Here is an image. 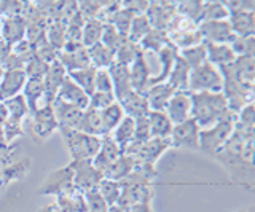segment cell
Here are the masks:
<instances>
[{"instance_id": "1", "label": "cell", "mask_w": 255, "mask_h": 212, "mask_svg": "<svg viewBox=\"0 0 255 212\" xmlns=\"http://www.w3.org/2000/svg\"><path fill=\"white\" fill-rule=\"evenodd\" d=\"M191 94V118L201 129L214 126L220 120L235 115L230 112L228 101L223 93H190Z\"/></svg>"}, {"instance_id": "2", "label": "cell", "mask_w": 255, "mask_h": 212, "mask_svg": "<svg viewBox=\"0 0 255 212\" xmlns=\"http://www.w3.org/2000/svg\"><path fill=\"white\" fill-rule=\"evenodd\" d=\"M59 131L64 137V142H66L69 148L72 161H83V160L93 161L94 156L98 155L101 148V137L88 136L85 132L77 129L59 128Z\"/></svg>"}, {"instance_id": "3", "label": "cell", "mask_w": 255, "mask_h": 212, "mask_svg": "<svg viewBox=\"0 0 255 212\" xmlns=\"http://www.w3.org/2000/svg\"><path fill=\"white\" fill-rule=\"evenodd\" d=\"M223 77L219 67L211 62H204L203 66L191 69L188 78V93H222Z\"/></svg>"}, {"instance_id": "4", "label": "cell", "mask_w": 255, "mask_h": 212, "mask_svg": "<svg viewBox=\"0 0 255 212\" xmlns=\"http://www.w3.org/2000/svg\"><path fill=\"white\" fill-rule=\"evenodd\" d=\"M235 120L236 115H231L225 120H220L214 126L201 129L199 132V148L211 155H215L222 147L228 142V139L235 132Z\"/></svg>"}, {"instance_id": "5", "label": "cell", "mask_w": 255, "mask_h": 212, "mask_svg": "<svg viewBox=\"0 0 255 212\" xmlns=\"http://www.w3.org/2000/svg\"><path fill=\"white\" fill-rule=\"evenodd\" d=\"M69 166L72 168V172H74V185L82 193L96 190L99 187L101 180L104 179V174L93 166L90 160L72 161Z\"/></svg>"}, {"instance_id": "6", "label": "cell", "mask_w": 255, "mask_h": 212, "mask_svg": "<svg viewBox=\"0 0 255 212\" xmlns=\"http://www.w3.org/2000/svg\"><path fill=\"white\" fill-rule=\"evenodd\" d=\"M74 190H77L74 185V172L72 168L67 166L64 169L54 171L53 174L48 176V179L43 182V187L40 188L38 193L40 195H69Z\"/></svg>"}, {"instance_id": "7", "label": "cell", "mask_w": 255, "mask_h": 212, "mask_svg": "<svg viewBox=\"0 0 255 212\" xmlns=\"http://www.w3.org/2000/svg\"><path fill=\"white\" fill-rule=\"evenodd\" d=\"M199 132L201 128L198 126L193 118H190L183 123L174 124L171 132V147H185L198 150L199 148Z\"/></svg>"}, {"instance_id": "8", "label": "cell", "mask_w": 255, "mask_h": 212, "mask_svg": "<svg viewBox=\"0 0 255 212\" xmlns=\"http://www.w3.org/2000/svg\"><path fill=\"white\" fill-rule=\"evenodd\" d=\"M58 62L67 74L80 69L93 67L90 56H88V50L83 45H64L58 54Z\"/></svg>"}, {"instance_id": "9", "label": "cell", "mask_w": 255, "mask_h": 212, "mask_svg": "<svg viewBox=\"0 0 255 212\" xmlns=\"http://www.w3.org/2000/svg\"><path fill=\"white\" fill-rule=\"evenodd\" d=\"M199 34L204 43H227L230 45L233 40V30L230 27L228 19L220 21H204L198 24Z\"/></svg>"}, {"instance_id": "10", "label": "cell", "mask_w": 255, "mask_h": 212, "mask_svg": "<svg viewBox=\"0 0 255 212\" xmlns=\"http://www.w3.org/2000/svg\"><path fill=\"white\" fill-rule=\"evenodd\" d=\"M32 115V134L37 140H43L51 136L56 129H59L58 121L53 112V106H43L37 108Z\"/></svg>"}, {"instance_id": "11", "label": "cell", "mask_w": 255, "mask_h": 212, "mask_svg": "<svg viewBox=\"0 0 255 212\" xmlns=\"http://www.w3.org/2000/svg\"><path fill=\"white\" fill-rule=\"evenodd\" d=\"M164 113L172 124H179L191 118V94L188 91H175L167 102Z\"/></svg>"}, {"instance_id": "12", "label": "cell", "mask_w": 255, "mask_h": 212, "mask_svg": "<svg viewBox=\"0 0 255 212\" xmlns=\"http://www.w3.org/2000/svg\"><path fill=\"white\" fill-rule=\"evenodd\" d=\"M175 14H177L175 2H150L145 16L153 29L166 30Z\"/></svg>"}, {"instance_id": "13", "label": "cell", "mask_w": 255, "mask_h": 212, "mask_svg": "<svg viewBox=\"0 0 255 212\" xmlns=\"http://www.w3.org/2000/svg\"><path fill=\"white\" fill-rule=\"evenodd\" d=\"M51 106H53V112H54L56 121H58L59 128L78 131L85 110H80L78 107L70 106L67 102L59 101V99H54Z\"/></svg>"}, {"instance_id": "14", "label": "cell", "mask_w": 255, "mask_h": 212, "mask_svg": "<svg viewBox=\"0 0 255 212\" xmlns=\"http://www.w3.org/2000/svg\"><path fill=\"white\" fill-rule=\"evenodd\" d=\"M27 77L24 70H3L0 77V102H5L22 93Z\"/></svg>"}, {"instance_id": "15", "label": "cell", "mask_w": 255, "mask_h": 212, "mask_svg": "<svg viewBox=\"0 0 255 212\" xmlns=\"http://www.w3.org/2000/svg\"><path fill=\"white\" fill-rule=\"evenodd\" d=\"M129 78H131V88L137 93H145L148 88V82L151 78V69L147 59V53L140 51V54L134 59L129 66Z\"/></svg>"}, {"instance_id": "16", "label": "cell", "mask_w": 255, "mask_h": 212, "mask_svg": "<svg viewBox=\"0 0 255 212\" xmlns=\"http://www.w3.org/2000/svg\"><path fill=\"white\" fill-rule=\"evenodd\" d=\"M56 99L67 102L70 106H75L80 110H86L88 104H90V96H88L80 86H77L72 82L69 75H66V78L62 80L58 90V94H56Z\"/></svg>"}, {"instance_id": "17", "label": "cell", "mask_w": 255, "mask_h": 212, "mask_svg": "<svg viewBox=\"0 0 255 212\" xmlns=\"http://www.w3.org/2000/svg\"><path fill=\"white\" fill-rule=\"evenodd\" d=\"M117 102L120 104V107L123 108L125 115L129 116V118H132V120L140 118V116H145L150 112L145 94L137 93V91H134V90L128 91L125 96L117 99Z\"/></svg>"}, {"instance_id": "18", "label": "cell", "mask_w": 255, "mask_h": 212, "mask_svg": "<svg viewBox=\"0 0 255 212\" xmlns=\"http://www.w3.org/2000/svg\"><path fill=\"white\" fill-rule=\"evenodd\" d=\"M120 155H123L122 148L118 147V144L109 134V136L101 137V148H99L98 155L94 156L91 163H93V166L96 169H99L104 174V171H106Z\"/></svg>"}, {"instance_id": "19", "label": "cell", "mask_w": 255, "mask_h": 212, "mask_svg": "<svg viewBox=\"0 0 255 212\" xmlns=\"http://www.w3.org/2000/svg\"><path fill=\"white\" fill-rule=\"evenodd\" d=\"M175 93V90L172 86L163 82V83H156V85H151L147 88V91L143 93L147 98L148 102V108L153 112H164V108L167 106V102L172 98V94Z\"/></svg>"}, {"instance_id": "20", "label": "cell", "mask_w": 255, "mask_h": 212, "mask_svg": "<svg viewBox=\"0 0 255 212\" xmlns=\"http://www.w3.org/2000/svg\"><path fill=\"white\" fill-rule=\"evenodd\" d=\"M0 38L8 45L13 46L26 38V19L21 16L5 18L2 19L0 27Z\"/></svg>"}, {"instance_id": "21", "label": "cell", "mask_w": 255, "mask_h": 212, "mask_svg": "<svg viewBox=\"0 0 255 212\" xmlns=\"http://www.w3.org/2000/svg\"><path fill=\"white\" fill-rule=\"evenodd\" d=\"M228 22L233 34L238 37L255 35V11H230Z\"/></svg>"}, {"instance_id": "22", "label": "cell", "mask_w": 255, "mask_h": 212, "mask_svg": "<svg viewBox=\"0 0 255 212\" xmlns=\"http://www.w3.org/2000/svg\"><path fill=\"white\" fill-rule=\"evenodd\" d=\"M67 72L64 70V67L59 64L58 61L51 62L46 69V74L43 77V85H45V99L48 104H53V101L56 99V94L62 83V80L66 78Z\"/></svg>"}, {"instance_id": "23", "label": "cell", "mask_w": 255, "mask_h": 212, "mask_svg": "<svg viewBox=\"0 0 255 212\" xmlns=\"http://www.w3.org/2000/svg\"><path fill=\"white\" fill-rule=\"evenodd\" d=\"M206 58L215 67H225L236 61V54L227 43H206Z\"/></svg>"}, {"instance_id": "24", "label": "cell", "mask_w": 255, "mask_h": 212, "mask_svg": "<svg viewBox=\"0 0 255 212\" xmlns=\"http://www.w3.org/2000/svg\"><path fill=\"white\" fill-rule=\"evenodd\" d=\"M179 56V50L175 48L174 45H166L164 48L158 53V61H159V72L158 75L151 77L150 82H148V86L151 85H156V83H163L167 80V77H169V72L174 66L175 59Z\"/></svg>"}, {"instance_id": "25", "label": "cell", "mask_w": 255, "mask_h": 212, "mask_svg": "<svg viewBox=\"0 0 255 212\" xmlns=\"http://www.w3.org/2000/svg\"><path fill=\"white\" fill-rule=\"evenodd\" d=\"M109 74L112 78V85H114V96L115 99H120L128 91H131V78H129V66L117 64L114 62L109 67Z\"/></svg>"}, {"instance_id": "26", "label": "cell", "mask_w": 255, "mask_h": 212, "mask_svg": "<svg viewBox=\"0 0 255 212\" xmlns=\"http://www.w3.org/2000/svg\"><path fill=\"white\" fill-rule=\"evenodd\" d=\"M135 168V160L132 156L128 155H120L118 158L110 164V166L104 171V179L115 180V182H122L128 176L131 174Z\"/></svg>"}, {"instance_id": "27", "label": "cell", "mask_w": 255, "mask_h": 212, "mask_svg": "<svg viewBox=\"0 0 255 212\" xmlns=\"http://www.w3.org/2000/svg\"><path fill=\"white\" fill-rule=\"evenodd\" d=\"M190 72H191V69L187 66V62L180 56H177L166 82L169 83L175 91H188Z\"/></svg>"}, {"instance_id": "28", "label": "cell", "mask_w": 255, "mask_h": 212, "mask_svg": "<svg viewBox=\"0 0 255 212\" xmlns=\"http://www.w3.org/2000/svg\"><path fill=\"white\" fill-rule=\"evenodd\" d=\"M148 123H150V134L151 137L156 139H169L171 132H172V126L171 120L167 118V115L164 112H148Z\"/></svg>"}, {"instance_id": "29", "label": "cell", "mask_w": 255, "mask_h": 212, "mask_svg": "<svg viewBox=\"0 0 255 212\" xmlns=\"http://www.w3.org/2000/svg\"><path fill=\"white\" fill-rule=\"evenodd\" d=\"M169 37H167L166 30L151 29L150 32L142 38L139 46L143 53H159L166 45H169Z\"/></svg>"}, {"instance_id": "30", "label": "cell", "mask_w": 255, "mask_h": 212, "mask_svg": "<svg viewBox=\"0 0 255 212\" xmlns=\"http://www.w3.org/2000/svg\"><path fill=\"white\" fill-rule=\"evenodd\" d=\"M88 50V56H90L91 66L94 69H109L115 62V54L109 48H106L101 42L90 46Z\"/></svg>"}, {"instance_id": "31", "label": "cell", "mask_w": 255, "mask_h": 212, "mask_svg": "<svg viewBox=\"0 0 255 212\" xmlns=\"http://www.w3.org/2000/svg\"><path fill=\"white\" fill-rule=\"evenodd\" d=\"M110 136L123 152L134 140V120L125 115V118L118 123V126L110 132Z\"/></svg>"}, {"instance_id": "32", "label": "cell", "mask_w": 255, "mask_h": 212, "mask_svg": "<svg viewBox=\"0 0 255 212\" xmlns=\"http://www.w3.org/2000/svg\"><path fill=\"white\" fill-rule=\"evenodd\" d=\"M101 118H102V137H104L109 136L118 126V123L125 118V112L120 107L118 102H115V104H112L106 110L101 112Z\"/></svg>"}, {"instance_id": "33", "label": "cell", "mask_w": 255, "mask_h": 212, "mask_svg": "<svg viewBox=\"0 0 255 212\" xmlns=\"http://www.w3.org/2000/svg\"><path fill=\"white\" fill-rule=\"evenodd\" d=\"M78 131L85 132L88 136H96V137H102V118H101V112L93 110V108H86L83 112V118L80 123Z\"/></svg>"}, {"instance_id": "34", "label": "cell", "mask_w": 255, "mask_h": 212, "mask_svg": "<svg viewBox=\"0 0 255 212\" xmlns=\"http://www.w3.org/2000/svg\"><path fill=\"white\" fill-rule=\"evenodd\" d=\"M45 35H46L48 43L54 46L58 51H61L64 43H66V22H62L61 19L48 21Z\"/></svg>"}, {"instance_id": "35", "label": "cell", "mask_w": 255, "mask_h": 212, "mask_svg": "<svg viewBox=\"0 0 255 212\" xmlns=\"http://www.w3.org/2000/svg\"><path fill=\"white\" fill-rule=\"evenodd\" d=\"M6 108V115H8V120H13V121H19L22 123L26 115H29V107H27V102L24 99L22 94H18L11 99H8L5 102H2Z\"/></svg>"}, {"instance_id": "36", "label": "cell", "mask_w": 255, "mask_h": 212, "mask_svg": "<svg viewBox=\"0 0 255 212\" xmlns=\"http://www.w3.org/2000/svg\"><path fill=\"white\" fill-rule=\"evenodd\" d=\"M179 56L187 62V66L190 69H196L199 66H203L207 61L206 58V43L201 42L198 45L188 46V48L179 50Z\"/></svg>"}, {"instance_id": "37", "label": "cell", "mask_w": 255, "mask_h": 212, "mask_svg": "<svg viewBox=\"0 0 255 212\" xmlns=\"http://www.w3.org/2000/svg\"><path fill=\"white\" fill-rule=\"evenodd\" d=\"M96 70L94 67H86V69H80L75 72L67 74L70 77V80L74 82L77 86H80L88 96H91L94 93V78H96Z\"/></svg>"}, {"instance_id": "38", "label": "cell", "mask_w": 255, "mask_h": 212, "mask_svg": "<svg viewBox=\"0 0 255 212\" xmlns=\"http://www.w3.org/2000/svg\"><path fill=\"white\" fill-rule=\"evenodd\" d=\"M29 166H30L29 158L11 163L10 166H6L5 169L0 171V185H6V184H10L11 180H18L22 176H26Z\"/></svg>"}, {"instance_id": "39", "label": "cell", "mask_w": 255, "mask_h": 212, "mask_svg": "<svg viewBox=\"0 0 255 212\" xmlns=\"http://www.w3.org/2000/svg\"><path fill=\"white\" fill-rule=\"evenodd\" d=\"M140 46L137 43L131 42L129 38H125L122 45L118 46V50L115 51V62L117 64H125L131 66L134 59L140 54Z\"/></svg>"}, {"instance_id": "40", "label": "cell", "mask_w": 255, "mask_h": 212, "mask_svg": "<svg viewBox=\"0 0 255 212\" xmlns=\"http://www.w3.org/2000/svg\"><path fill=\"white\" fill-rule=\"evenodd\" d=\"M104 30V22L99 19H88L83 24V35H82V43L85 48L96 45L101 42Z\"/></svg>"}, {"instance_id": "41", "label": "cell", "mask_w": 255, "mask_h": 212, "mask_svg": "<svg viewBox=\"0 0 255 212\" xmlns=\"http://www.w3.org/2000/svg\"><path fill=\"white\" fill-rule=\"evenodd\" d=\"M96 190L99 192L104 201L109 204V208H114V206H117L120 195H122V185H120V182H115V180L102 179L99 187L96 188Z\"/></svg>"}, {"instance_id": "42", "label": "cell", "mask_w": 255, "mask_h": 212, "mask_svg": "<svg viewBox=\"0 0 255 212\" xmlns=\"http://www.w3.org/2000/svg\"><path fill=\"white\" fill-rule=\"evenodd\" d=\"M153 29L150 24L148 18L145 14H139V16H134L132 22H131V27H129V34H128V38L134 43H140V40L145 37L150 30Z\"/></svg>"}, {"instance_id": "43", "label": "cell", "mask_w": 255, "mask_h": 212, "mask_svg": "<svg viewBox=\"0 0 255 212\" xmlns=\"http://www.w3.org/2000/svg\"><path fill=\"white\" fill-rule=\"evenodd\" d=\"M230 46H231V50L235 51L236 58H243V56L255 58V35H252V37L235 35Z\"/></svg>"}, {"instance_id": "44", "label": "cell", "mask_w": 255, "mask_h": 212, "mask_svg": "<svg viewBox=\"0 0 255 212\" xmlns=\"http://www.w3.org/2000/svg\"><path fill=\"white\" fill-rule=\"evenodd\" d=\"M29 2H19V0H0V19L21 16L24 18Z\"/></svg>"}, {"instance_id": "45", "label": "cell", "mask_w": 255, "mask_h": 212, "mask_svg": "<svg viewBox=\"0 0 255 212\" xmlns=\"http://www.w3.org/2000/svg\"><path fill=\"white\" fill-rule=\"evenodd\" d=\"M220 19H228V10L225 8L223 2H204L201 22L220 21ZM201 22H199V24H201Z\"/></svg>"}, {"instance_id": "46", "label": "cell", "mask_w": 255, "mask_h": 212, "mask_svg": "<svg viewBox=\"0 0 255 212\" xmlns=\"http://www.w3.org/2000/svg\"><path fill=\"white\" fill-rule=\"evenodd\" d=\"M134 19V14L131 11L125 10L123 6L120 8V11L115 14L114 18H112V21L109 22V24H112L117 32L122 35V37H128V34H129V27H131V22Z\"/></svg>"}, {"instance_id": "47", "label": "cell", "mask_w": 255, "mask_h": 212, "mask_svg": "<svg viewBox=\"0 0 255 212\" xmlns=\"http://www.w3.org/2000/svg\"><path fill=\"white\" fill-rule=\"evenodd\" d=\"M125 38H128V37H122V35H120L117 32V29L112 26V24H104L101 43L106 46V48H109L114 54H115V51L118 50V46L122 45V42L125 40Z\"/></svg>"}, {"instance_id": "48", "label": "cell", "mask_w": 255, "mask_h": 212, "mask_svg": "<svg viewBox=\"0 0 255 212\" xmlns=\"http://www.w3.org/2000/svg\"><path fill=\"white\" fill-rule=\"evenodd\" d=\"M117 99L114 96V93H99L94 91L90 96V104H88V108H93V110L102 112L106 110L107 107H110L112 104H115Z\"/></svg>"}, {"instance_id": "49", "label": "cell", "mask_w": 255, "mask_h": 212, "mask_svg": "<svg viewBox=\"0 0 255 212\" xmlns=\"http://www.w3.org/2000/svg\"><path fill=\"white\" fill-rule=\"evenodd\" d=\"M86 212H109V204L104 201V198L99 195L98 190H91L83 193Z\"/></svg>"}, {"instance_id": "50", "label": "cell", "mask_w": 255, "mask_h": 212, "mask_svg": "<svg viewBox=\"0 0 255 212\" xmlns=\"http://www.w3.org/2000/svg\"><path fill=\"white\" fill-rule=\"evenodd\" d=\"M48 66L50 64H46L45 61H42L34 54V56L26 62V66H24V74H26L27 78H43Z\"/></svg>"}, {"instance_id": "51", "label": "cell", "mask_w": 255, "mask_h": 212, "mask_svg": "<svg viewBox=\"0 0 255 212\" xmlns=\"http://www.w3.org/2000/svg\"><path fill=\"white\" fill-rule=\"evenodd\" d=\"M102 3L104 2H101V0H82V2H78V13L82 14V18L85 21L98 19Z\"/></svg>"}, {"instance_id": "52", "label": "cell", "mask_w": 255, "mask_h": 212, "mask_svg": "<svg viewBox=\"0 0 255 212\" xmlns=\"http://www.w3.org/2000/svg\"><path fill=\"white\" fill-rule=\"evenodd\" d=\"M151 137L150 134V123H148V116H140V118L134 120V140L135 144H142Z\"/></svg>"}, {"instance_id": "53", "label": "cell", "mask_w": 255, "mask_h": 212, "mask_svg": "<svg viewBox=\"0 0 255 212\" xmlns=\"http://www.w3.org/2000/svg\"><path fill=\"white\" fill-rule=\"evenodd\" d=\"M94 91L99 93H114V85L109 74V69H98L94 78Z\"/></svg>"}, {"instance_id": "54", "label": "cell", "mask_w": 255, "mask_h": 212, "mask_svg": "<svg viewBox=\"0 0 255 212\" xmlns=\"http://www.w3.org/2000/svg\"><path fill=\"white\" fill-rule=\"evenodd\" d=\"M236 124L244 128H255V112H254V102L252 104H247L243 107L241 110L236 113Z\"/></svg>"}, {"instance_id": "55", "label": "cell", "mask_w": 255, "mask_h": 212, "mask_svg": "<svg viewBox=\"0 0 255 212\" xmlns=\"http://www.w3.org/2000/svg\"><path fill=\"white\" fill-rule=\"evenodd\" d=\"M225 8L230 11H255V2L254 0H231V2H223Z\"/></svg>"}, {"instance_id": "56", "label": "cell", "mask_w": 255, "mask_h": 212, "mask_svg": "<svg viewBox=\"0 0 255 212\" xmlns=\"http://www.w3.org/2000/svg\"><path fill=\"white\" fill-rule=\"evenodd\" d=\"M150 2L145 0H132V2H122V6L125 10L131 11L134 16H139V14H145L148 8Z\"/></svg>"}, {"instance_id": "57", "label": "cell", "mask_w": 255, "mask_h": 212, "mask_svg": "<svg viewBox=\"0 0 255 212\" xmlns=\"http://www.w3.org/2000/svg\"><path fill=\"white\" fill-rule=\"evenodd\" d=\"M129 212H151V211H150V203L135 204V206L129 208Z\"/></svg>"}, {"instance_id": "58", "label": "cell", "mask_w": 255, "mask_h": 212, "mask_svg": "<svg viewBox=\"0 0 255 212\" xmlns=\"http://www.w3.org/2000/svg\"><path fill=\"white\" fill-rule=\"evenodd\" d=\"M6 118H8V115H6V108H5V106L2 104V102H0V129L3 128V124H5Z\"/></svg>"}, {"instance_id": "59", "label": "cell", "mask_w": 255, "mask_h": 212, "mask_svg": "<svg viewBox=\"0 0 255 212\" xmlns=\"http://www.w3.org/2000/svg\"><path fill=\"white\" fill-rule=\"evenodd\" d=\"M8 147H10V145H8ZM8 147H0V155H2V153H3V152L6 150Z\"/></svg>"}, {"instance_id": "60", "label": "cell", "mask_w": 255, "mask_h": 212, "mask_svg": "<svg viewBox=\"0 0 255 212\" xmlns=\"http://www.w3.org/2000/svg\"><path fill=\"white\" fill-rule=\"evenodd\" d=\"M243 212H254V209L251 208V209H246V211H243Z\"/></svg>"}, {"instance_id": "61", "label": "cell", "mask_w": 255, "mask_h": 212, "mask_svg": "<svg viewBox=\"0 0 255 212\" xmlns=\"http://www.w3.org/2000/svg\"><path fill=\"white\" fill-rule=\"evenodd\" d=\"M2 72H3V69H0V77H2Z\"/></svg>"}, {"instance_id": "62", "label": "cell", "mask_w": 255, "mask_h": 212, "mask_svg": "<svg viewBox=\"0 0 255 212\" xmlns=\"http://www.w3.org/2000/svg\"><path fill=\"white\" fill-rule=\"evenodd\" d=\"M0 27H2V19H0Z\"/></svg>"}, {"instance_id": "63", "label": "cell", "mask_w": 255, "mask_h": 212, "mask_svg": "<svg viewBox=\"0 0 255 212\" xmlns=\"http://www.w3.org/2000/svg\"><path fill=\"white\" fill-rule=\"evenodd\" d=\"M0 69H2V67H0Z\"/></svg>"}]
</instances>
